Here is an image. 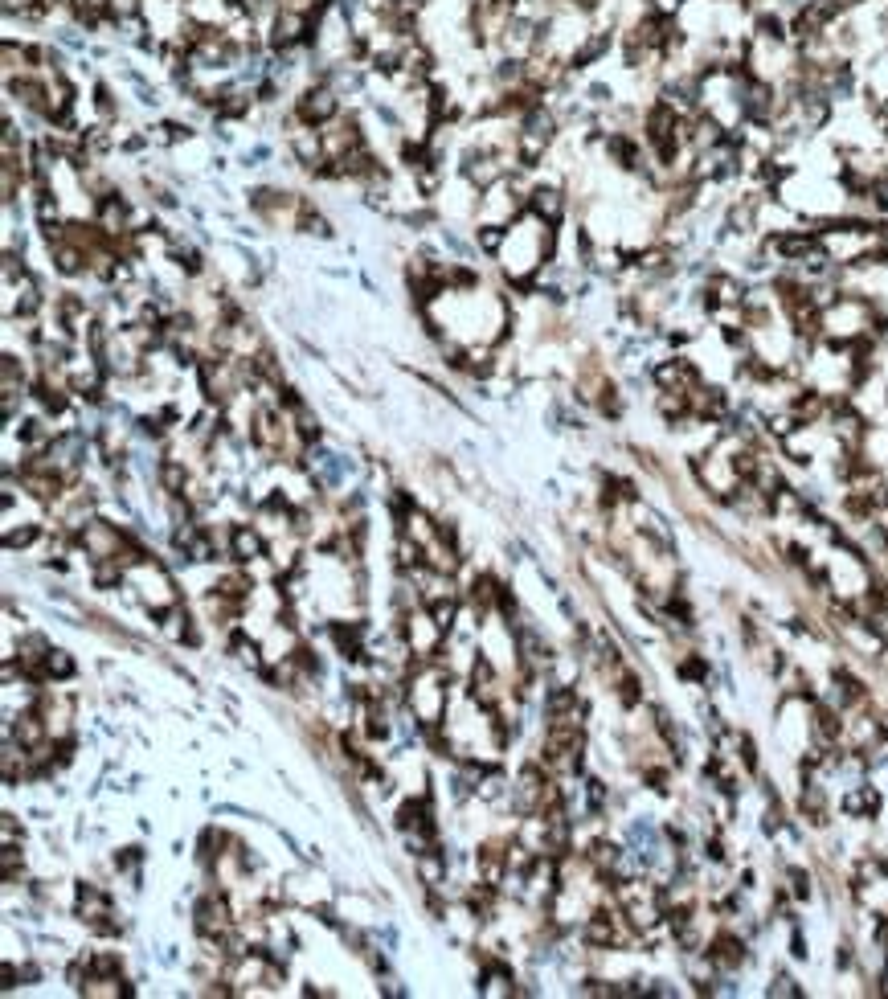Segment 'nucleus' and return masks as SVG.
I'll use <instances>...</instances> for the list:
<instances>
[{
    "label": "nucleus",
    "instance_id": "nucleus-1",
    "mask_svg": "<svg viewBox=\"0 0 888 999\" xmlns=\"http://www.w3.org/2000/svg\"><path fill=\"white\" fill-rule=\"evenodd\" d=\"M123 590L136 598V602H144L152 615H164L168 606H176L181 602V594H176V582H172V574L160 566V561L148 553L144 561H136V566L127 570V582H123Z\"/></svg>",
    "mask_w": 888,
    "mask_h": 999
},
{
    "label": "nucleus",
    "instance_id": "nucleus-6",
    "mask_svg": "<svg viewBox=\"0 0 888 999\" xmlns=\"http://www.w3.org/2000/svg\"><path fill=\"white\" fill-rule=\"evenodd\" d=\"M397 828H402L406 836H418V832L438 836V832H434V807H430V799H426V795L406 799L402 811H397Z\"/></svg>",
    "mask_w": 888,
    "mask_h": 999
},
{
    "label": "nucleus",
    "instance_id": "nucleus-20",
    "mask_svg": "<svg viewBox=\"0 0 888 999\" xmlns=\"http://www.w3.org/2000/svg\"><path fill=\"white\" fill-rule=\"evenodd\" d=\"M680 676H688V680H704V676H708V664H704L700 656H688V660L680 664Z\"/></svg>",
    "mask_w": 888,
    "mask_h": 999
},
{
    "label": "nucleus",
    "instance_id": "nucleus-21",
    "mask_svg": "<svg viewBox=\"0 0 888 999\" xmlns=\"http://www.w3.org/2000/svg\"><path fill=\"white\" fill-rule=\"evenodd\" d=\"M770 995H786V999H798V995H803V991H798V987H794V979H790V975H778V979L770 983Z\"/></svg>",
    "mask_w": 888,
    "mask_h": 999
},
{
    "label": "nucleus",
    "instance_id": "nucleus-15",
    "mask_svg": "<svg viewBox=\"0 0 888 999\" xmlns=\"http://www.w3.org/2000/svg\"><path fill=\"white\" fill-rule=\"evenodd\" d=\"M33 541H41V525H21V529H9V533H5V545H9V549H29Z\"/></svg>",
    "mask_w": 888,
    "mask_h": 999
},
{
    "label": "nucleus",
    "instance_id": "nucleus-12",
    "mask_svg": "<svg viewBox=\"0 0 888 999\" xmlns=\"http://www.w3.org/2000/svg\"><path fill=\"white\" fill-rule=\"evenodd\" d=\"M504 234H508V226L479 222V230H475V250H483L487 258H496V254H500V246H504Z\"/></svg>",
    "mask_w": 888,
    "mask_h": 999
},
{
    "label": "nucleus",
    "instance_id": "nucleus-5",
    "mask_svg": "<svg viewBox=\"0 0 888 999\" xmlns=\"http://www.w3.org/2000/svg\"><path fill=\"white\" fill-rule=\"evenodd\" d=\"M704 959L713 963L717 971H741L745 967V959H749V950H745V942L737 938V934H717L713 942L704 946Z\"/></svg>",
    "mask_w": 888,
    "mask_h": 999
},
{
    "label": "nucleus",
    "instance_id": "nucleus-9",
    "mask_svg": "<svg viewBox=\"0 0 888 999\" xmlns=\"http://www.w3.org/2000/svg\"><path fill=\"white\" fill-rule=\"evenodd\" d=\"M479 995H520L512 967H504V963H496V959H487V963H483V975H479Z\"/></svg>",
    "mask_w": 888,
    "mask_h": 999
},
{
    "label": "nucleus",
    "instance_id": "nucleus-3",
    "mask_svg": "<svg viewBox=\"0 0 888 999\" xmlns=\"http://www.w3.org/2000/svg\"><path fill=\"white\" fill-rule=\"evenodd\" d=\"M238 926V914H234V905H230V897L226 893H205L197 905H193V930L201 934V938H226L230 930Z\"/></svg>",
    "mask_w": 888,
    "mask_h": 999
},
{
    "label": "nucleus",
    "instance_id": "nucleus-17",
    "mask_svg": "<svg viewBox=\"0 0 888 999\" xmlns=\"http://www.w3.org/2000/svg\"><path fill=\"white\" fill-rule=\"evenodd\" d=\"M21 840H25V832L17 828V815L5 811V815H0V844H21Z\"/></svg>",
    "mask_w": 888,
    "mask_h": 999
},
{
    "label": "nucleus",
    "instance_id": "nucleus-7",
    "mask_svg": "<svg viewBox=\"0 0 888 999\" xmlns=\"http://www.w3.org/2000/svg\"><path fill=\"white\" fill-rule=\"evenodd\" d=\"M565 189H557V185H532V193H528V213H537L541 222H553V226H561V217H565Z\"/></svg>",
    "mask_w": 888,
    "mask_h": 999
},
{
    "label": "nucleus",
    "instance_id": "nucleus-13",
    "mask_svg": "<svg viewBox=\"0 0 888 999\" xmlns=\"http://www.w3.org/2000/svg\"><path fill=\"white\" fill-rule=\"evenodd\" d=\"M803 815H807L811 823H827V799H823V791L811 787V783H807V791H803Z\"/></svg>",
    "mask_w": 888,
    "mask_h": 999
},
{
    "label": "nucleus",
    "instance_id": "nucleus-4",
    "mask_svg": "<svg viewBox=\"0 0 888 999\" xmlns=\"http://www.w3.org/2000/svg\"><path fill=\"white\" fill-rule=\"evenodd\" d=\"M704 377L700 369L688 361V357H668V361H655L651 365V385L655 389H680V394H688V389H696Z\"/></svg>",
    "mask_w": 888,
    "mask_h": 999
},
{
    "label": "nucleus",
    "instance_id": "nucleus-14",
    "mask_svg": "<svg viewBox=\"0 0 888 999\" xmlns=\"http://www.w3.org/2000/svg\"><path fill=\"white\" fill-rule=\"evenodd\" d=\"M614 688H618V701H623L627 709H635V705L643 701V692H639V680H635L631 672H618V676H614Z\"/></svg>",
    "mask_w": 888,
    "mask_h": 999
},
{
    "label": "nucleus",
    "instance_id": "nucleus-2",
    "mask_svg": "<svg viewBox=\"0 0 888 999\" xmlns=\"http://www.w3.org/2000/svg\"><path fill=\"white\" fill-rule=\"evenodd\" d=\"M340 111H344V95L336 91L328 78H312V82H307L303 91L295 95V103H291V115H295L299 123H312V127L332 123Z\"/></svg>",
    "mask_w": 888,
    "mask_h": 999
},
{
    "label": "nucleus",
    "instance_id": "nucleus-10",
    "mask_svg": "<svg viewBox=\"0 0 888 999\" xmlns=\"http://www.w3.org/2000/svg\"><path fill=\"white\" fill-rule=\"evenodd\" d=\"M843 811L852 819H872L880 811V791L876 787H852L848 799H843Z\"/></svg>",
    "mask_w": 888,
    "mask_h": 999
},
{
    "label": "nucleus",
    "instance_id": "nucleus-8",
    "mask_svg": "<svg viewBox=\"0 0 888 999\" xmlns=\"http://www.w3.org/2000/svg\"><path fill=\"white\" fill-rule=\"evenodd\" d=\"M475 873H479V881H487V885L500 889L504 877H508V844H500V840L483 844L479 856H475Z\"/></svg>",
    "mask_w": 888,
    "mask_h": 999
},
{
    "label": "nucleus",
    "instance_id": "nucleus-11",
    "mask_svg": "<svg viewBox=\"0 0 888 999\" xmlns=\"http://www.w3.org/2000/svg\"><path fill=\"white\" fill-rule=\"evenodd\" d=\"M0 877H5V885H17V881L25 877L21 844H0Z\"/></svg>",
    "mask_w": 888,
    "mask_h": 999
},
{
    "label": "nucleus",
    "instance_id": "nucleus-16",
    "mask_svg": "<svg viewBox=\"0 0 888 999\" xmlns=\"http://www.w3.org/2000/svg\"><path fill=\"white\" fill-rule=\"evenodd\" d=\"M46 672H50V680H70L74 676V660L66 656V651H50Z\"/></svg>",
    "mask_w": 888,
    "mask_h": 999
},
{
    "label": "nucleus",
    "instance_id": "nucleus-18",
    "mask_svg": "<svg viewBox=\"0 0 888 999\" xmlns=\"http://www.w3.org/2000/svg\"><path fill=\"white\" fill-rule=\"evenodd\" d=\"M140 848H123L119 856H115V868H119V873H131V877H136V868H140Z\"/></svg>",
    "mask_w": 888,
    "mask_h": 999
},
{
    "label": "nucleus",
    "instance_id": "nucleus-19",
    "mask_svg": "<svg viewBox=\"0 0 888 999\" xmlns=\"http://www.w3.org/2000/svg\"><path fill=\"white\" fill-rule=\"evenodd\" d=\"M790 893L803 901V897H811V873H803V868H790Z\"/></svg>",
    "mask_w": 888,
    "mask_h": 999
}]
</instances>
